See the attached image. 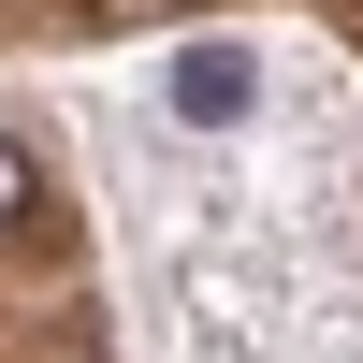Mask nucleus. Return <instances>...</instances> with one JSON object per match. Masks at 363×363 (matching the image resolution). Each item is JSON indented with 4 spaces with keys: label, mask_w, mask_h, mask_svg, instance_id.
I'll return each instance as SVG.
<instances>
[{
    "label": "nucleus",
    "mask_w": 363,
    "mask_h": 363,
    "mask_svg": "<svg viewBox=\"0 0 363 363\" xmlns=\"http://www.w3.org/2000/svg\"><path fill=\"white\" fill-rule=\"evenodd\" d=\"M247 102H262V73L233 44H189V58H174V116H189V131H233Z\"/></svg>",
    "instance_id": "f257e3e1"
},
{
    "label": "nucleus",
    "mask_w": 363,
    "mask_h": 363,
    "mask_svg": "<svg viewBox=\"0 0 363 363\" xmlns=\"http://www.w3.org/2000/svg\"><path fill=\"white\" fill-rule=\"evenodd\" d=\"M15 218H29V160L0 145V233H15Z\"/></svg>",
    "instance_id": "f03ea898"
}]
</instances>
